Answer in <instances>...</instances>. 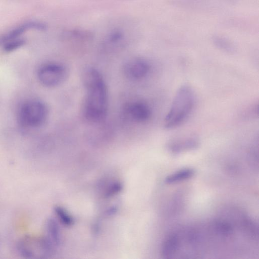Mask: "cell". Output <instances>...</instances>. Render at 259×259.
Masks as SVG:
<instances>
[{
    "label": "cell",
    "instance_id": "cell-1",
    "mask_svg": "<svg viewBox=\"0 0 259 259\" xmlns=\"http://www.w3.org/2000/svg\"><path fill=\"white\" fill-rule=\"evenodd\" d=\"M83 82L87 91L84 116L92 122H101L107 110V91L104 79L98 70L89 68L83 74Z\"/></svg>",
    "mask_w": 259,
    "mask_h": 259
},
{
    "label": "cell",
    "instance_id": "cell-2",
    "mask_svg": "<svg viewBox=\"0 0 259 259\" xmlns=\"http://www.w3.org/2000/svg\"><path fill=\"white\" fill-rule=\"evenodd\" d=\"M194 103L192 89L188 85H182L177 91L169 110L164 118V128L173 129L183 123L191 114Z\"/></svg>",
    "mask_w": 259,
    "mask_h": 259
},
{
    "label": "cell",
    "instance_id": "cell-3",
    "mask_svg": "<svg viewBox=\"0 0 259 259\" xmlns=\"http://www.w3.org/2000/svg\"><path fill=\"white\" fill-rule=\"evenodd\" d=\"M48 114V110L44 103L38 100H29L21 105L18 118L22 126L36 128L44 124Z\"/></svg>",
    "mask_w": 259,
    "mask_h": 259
},
{
    "label": "cell",
    "instance_id": "cell-4",
    "mask_svg": "<svg viewBox=\"0 0 259 259\" xmlns=\"http://www.w3.org/2000/svg\"><path fill=\"white\" fill-rule=\"evenodd\" d=\"M66 70L60 64L47 63L41 66L37 71L39 82L47 87H54L61 83L65 78Z\"/></svg>",
    "mask_w": 259,
    "mask_h": 259
},
{
    "label": "cell",
    "instance_id": "cell-5",
    "mask_svg": "<svg viewBox=\"0 0 259 259\" xmlns=\"http://www.w3.org/2000/svg\"><path fill=\"white\" fill-rule=\"evenodd\" d=\"M149 71V65L146 61L140 58L132 59L123 66L124 75L131 79H140L144 77Z\"/></svg>",
    "mask_w": 259,
    "mask_h": 259
},
{
    "label": "cell",
    "instance_id": "cell-6",
    "mask_svg": "<svg viewBox=\"0 0 259 259\" xmlns=\"http://www.w3.org/2000/svg\"><path fill=\"white\" fill-rule=\"evenodd\" d=\"M124 112L128 118L138 122L147 120L151 116L149 107L146 103L142 102L127 103L124 106Z\"/></svg>",
    "mask_w": 259,
    "mask_h": 259
},
{
    "label": "cell",
    "instance_id": "cell-7",
    "mask_svg": "<svg viewBox=\"0 0 259 259\" xmlns=\"http://www.w3.org/2000/svg\"><path fill=\"white\" fill-rule=\"evenodd\" d=\"M47 26L44 23L38 21H29L26 22L11 30L0 37V43L4 44L7 41L18 38L25 32L30 29L44 30Z\"/></svg>",
    "mask_w": 259,
    "mask_h": 259
},
{
    "label": "cell",
    "instance_id": "cell-8",
    "mask_svg": "<svg viewBox=\"0 0 259 259\" xmlns=\"http://www.w3.org/2000/svg\"><path fill=\"white\" fill-rule=\"evenodd\" d=\"M199 144V142L197 138L190 137L172 141L168 144L167 147L171 153L177 154L195 149Z\"/></svg>",
    "mask_w": 259,
    "mask_h": 259
},
{
    "label": "cell",
    "instance_id": "cell-9",
    "mask_svg": "<svg viewBox=\"0 0 259 259\" xmlns=\"http://www.w3.org/2000/svg\"><path fill=\"white\" fill-rule=\"evenodd\" d=\"M62 34V37L67 40L88 41L94 37L92 32L80 28L66 29L63 31Z\"/></svg>",
    "mask_w": 259,
    "mask_h": 259
},
{
    "label": "cell",
    "instance_id": "cell-10",
    "mask_svg": "<svg viewBox=\"0 0 259 259\" xmlns=\"http://www.w3.org/2000/svg\"><path fill=\"white\" fill-rule=\"evenodd\" d=\"M126 33L124 30L119 27L111 29L106 34L104 43L107 45H121L125 41Z\"/></svg>",
    "mask_w": 259,
    "mask_h": 259
},
{
    "label": "cell",
    "instance_id": "cell-11",
    "mask_svg": "<svg viewBox=\"0 0 259 259\" xmlns=\"http://www.w3.org/2000/svg\"><path fill=\"white\" fill-rule=\"evenodd\" d=\"M179 239L176 234H171L164 240L161 248V254L165 258L170 257L177 250Z\"/></svg>",
    "mask_w": 259,
    "mask_h": 259
},
{
    "label": "cell",
    "instance_id": "cell-12",
    "mask_svg": "<svg viewBox=\"0 0 259 259\" xmlns=\"http://www.w3.org/2000/svg\"><path fill=\"white\" fill-rule=\"evenodd\" d=\"M194 169L192 168H184L166 177L164 182L166 184L177 183L191 178L194 175Z\"/></svg>",
    "mask_w": 259,
    "mask_h": 259
},
{
    "label": "cell",
    "instance_id": "cell-13",
    "mask_svg": "<svg viewBox=\"0 0 259 259\" xmlns=\"http://www.w3.org/2000/svg\"><path fill=\"white\" fill-rule=\"evenodd\" d=\"M47 237L53 245L57 246L60 242V233L58 226L53 219H49L46 223Z\"/></svg>",
    "mask_w": 259,
    "mask_h": 259
},
{
    "label": "cell",
    "instance_id": "cell-14",
    "mask_svg": "<svg viewBox=\"0 0 259 259\" xmlns=\"http://www.w3.org/2000/svg\"><path fill=\"white\" fill-rule=\"evenodd\" d=\"M55 212L58 218L62 223L67 226H70L73 224V218L62 207L60 206L56 207L55 208Z\"/></svg>",
    "mask_w": 259,
    "mask_h": 259
},
{
    "label": "cell",
    "instance_id": "cell-15",
    "mask_svg": "<svg viewBox=\"0 0 259 259\" xmlns=\"http://www.w3.org/2000/svg\"><path fill=\"white\" fill-rule=\"evenodd\" d=\"M25 41L24 39L19 38L7 41L4 44V51L6 52L13 51L23 46Z\"/></svg>",
    "mask_w": 259,
    "mask_h": 259
}]
</instances>
